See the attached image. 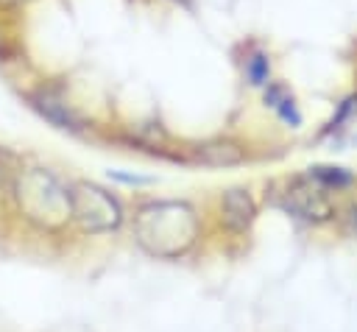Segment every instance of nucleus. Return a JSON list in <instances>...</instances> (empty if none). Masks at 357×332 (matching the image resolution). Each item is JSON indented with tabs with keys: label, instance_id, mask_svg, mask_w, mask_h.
I'll return each instance as SVG.
<instances>
[{
	"label": "nucleus",
	"instance_id": "obj_1",
	"mask_svg": "<svg viewBox=\"0 0 357 332\" xmlns=\"http://www.w3.org/2000/svg\"><path fill=\"white\" fill-rule=\"evenodd\" d=\"M134 237L153 257H178L198 237V215L184 201L148 204L134 220Z\"/></svg>",
	"mask_w": 357,
	"mask_h": 332
},
{
	"label": "nucleus",
	"instance_id": "obj_2",
	"mask_svg": "<svg viewBox=\"0 0 357 332\" xmlns=\"http://www.w3.org/2000/svg\"><path fill=\"white\" fill-rule=\"evenodd\" d=\"M17 201L28 220L56 229L73 218L70 190L47 170H28L17 181Z\"/></svg>",
	"mask_w": 357,
	"mask_h": 332
},
{
	"label": "nucleus",
	"instance_id": "obj_3",
	"mask_svg": "<svg viewBox=\"0 0 357 332\" xmlns=\"http://www.w3.org/2000/svg\"><path fill=\"white\" fill-rule=\"evenodd\" d=\"M70 201H73V220L84 232H109L117 229L123 220V209L117 198L98 184L89 181L75 184L70 190Z\"/></svg>",
	"mask_w": 357,
	"mask_h": 332
},
{
	"label": "nucleus",
	"instance_id": "obj_4",
	"mask_svg": "<svg viewBox=\"0 0 357 332\" xmlns=\"http://www.w3.org/2000/svg\"><path fill=\"white\" fill-rule=\"evenodd\" d=\"M287 209H293L296 215L307 218V220H329L332 218V201L321 193V187H310L307 181H296L287 190Z\"/></svg>",
	"mask_w": 357,
	"mask_h": 332
},
{
	"label": "nucleus",
	"instance_id": "obj_5",
	"mask_svg": "<svg viewBox=\"0 0 357 332\" xmlns=\"http://www.w3.org/2000/svg\"><path fill=\"white\" fill-rule=\"evenodd\" d=\"M254 201L245 190H229L220 201V218L231 232H245L254 223Z\"/></svg>",
	"mask_w": 357,
	"mask_h": 332
},
{
	"label": "nucleus",
	"instance_id": "obj_6",
	"mask_svg": "<svg viewBox=\"0 0 357 332\" xmlns=\"http://www.w3.org/2000/svg\"><path fill=\"white\" fill-rule=\"evenodd\" d=\"M31 100H33V106H36L53 126H59V128H78V117L70 112V106H67L59 95H53V92H39V95H33Z\"/></svg>",
	"mask_w": 357,
	"mask_h": 332
},
{
	"label": "nucleus",
	"instance_id": "obj_7",
	"mask_svg": "<svg viewBox=\"0 0 357 332\" xmlns=\"http://www.w3.org/2000/svg\"><path fill=\"white\" fill-rule=\"evenodd\" d=\"M310 179L318 181L321 187H329V190H340V187H349L354 181V176L346 170V167H310Z\"/></svg>",
	"mask_w": 357,
	"mask_h": 332
},
{
	"label": "nucleus",
	"instance_id": "obj_8",
	"mask_svg": "<svg viewBox=\"0 0 357 332\" xmlns=\"http://www.w3.org/2000/svg\"><path fill=\"white\" fill-rule=\"evenodd\" d=\"M201 159L209 165H234L243 159V153L234 145H206L201 151Z\"/></svg>",
	"mask_w": 357,
	"mask_h": 332
},
{
	"label": "nucleus",
	"instance_id": "obj_9",
	"mask_svg": "<svg viewBox=\"0 0 357 332\" xmlns=\"http://www.w3.org/2000/svg\"><path fill=\"white\" fill-rule=\"evenodd\" d=\"M245 78H248L254 86H265V84H268V56L254 53V56L245 61Z\"/></svg>",
	"mask_w": 357,
	"mask_h": 332
},
{
	"label": "nucleus",
	"instance_id": "obj_10",
	"mask_svg": "<svg viewBox=\"0 0 357 332\" xmlns=\"http://www.w3.org/2000/svg\"><path fill=\"white\" fill-rule=\"evenodd\" d=\"M0 56H6V47H3V36H0Z\"/></svg>",
	"mask_w": 357,
	"mask_h": 332
}]
</instances>
